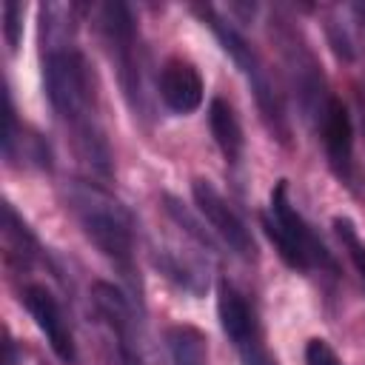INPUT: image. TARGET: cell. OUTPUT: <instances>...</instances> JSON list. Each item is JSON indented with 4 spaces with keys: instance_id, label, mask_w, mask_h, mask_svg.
Here are the masks:
<instances>
[{
    "instance_id": "cell-1",
    "label": "cell",
    "mask_w": 365,
    "mask_h": 365,
    "mask_svg": "<svg viewBox=\"0 0 365 365\" xmlns=\"http://www.w3.org/2000/svg\"><path fill=\"white\" fill-rule=\"evenodd\" d=\"M60 6H40V66L43 88L51 111L68 134L80 160L103 180H111V148L100 125L94 74L83 48L74 40V29L60 20Z\"/></svg>"
},
{
    "instance_id": "cell-2",
    "label": "cell",
    "mask_w": 365,
    "mask_h": 365,
    "mask_svg": "<svg viewBox=\"0 0 365 365\" xmlns=\"http://www.w3.org/2000/svg\"><path fill=\"white\" fill-rule=\"evenodd\" d=\"M63 194H66V205L74 214L86 240L117 268V274L131 285V291L140 294L143 282H140L137 262H134V217H131V211L97 182L68 180Z\"/></svg>"
},
{
    "instance_id": "cell-3",
    "label": "cell",
    "mask_w": 365,
    "mask_h": 365,
    "mask_svg": "<svg viewBox=\"0 0 365 365\" xmlns=\"http://www.w3.org/2000/svg\"><path fill=\"white\" fill-rule=\"evenodd\" d=\"M191 11L214 31V37H217V43L222 46V51L231 57V63L240 68V74H242L245 83L251 86L265 128H268L279 143H288V137H291L288 114H285V106H282L279 91L274 88L271 71L265 68V63H262V57L257 54V48L240 34V29H237L231 20L222 17V11H220L217 6H211V3H205V6H191Z\"/></svg>"
},
{
    "instance_id": "cell-4",
    "label": "cell",
    "mask_w": 365,
    "mask_h": 365,
    "mask_svg": "<svg viewBox=\"0 0 365 365\" xmlns=\"http://www.w3.org/2000/svg\"><path fill=\"white\" fill-rule=\"evenodd\" d=\"M262 228L268 240L274 242L277 254L282 257L285 265H291L299 274H308L314 268L339 274V265L334 254L325 248V242L317 237V231L308 225V220L294 208L288 197V180H279L271 188L268 211L262 214Z\"/></svg>"
},
{
    "instance_id": "cell-5",
    "label": "cell",
    "mask_w": 365,
    "mask_h": 365,
    "mask_svg": "<svg viewBox=\"0 0 365 365\" xmlns=\"http://www.w3.org/2000/svg\"><path fill=\"white\" fill-rule=\"evenodd\" d=\"M97 31L106 46V54L117 71V83L134 117L145 120L151 114L145 83H143V48H140V29L131 9L120 0H108L97 11Z\"/></svg>"
},
{
    "instance_id": "cell-6",
    "label": "cell",
    "mask_w": 365,
    "mask_h": 365,
    "mask_svg": "<svg viewBox=\"0 0 365 365\" xmlns=\"http://www.w3.org/2000/svg\"><path fill=\"white\" fill-rule=\"evenodd\" d=\"M91 305L100 322L108 328L117 365H151V356L145 348V331L128 294L114 282L97 279L91 285Z\"/></svg>"
},
{
    "instance_id": "cell-7",
    "label": "cell",
    "mask_w": 365,
    "mask_h": 365,
    "mask_svg": "<svg viewBox=\"0 0 365 365\" xmlns=\"http://www.w3.org/2000/svg\"><path fill=\"white\" fill-rule=\"evenodd\" d=\"M271 37L279 43V51H282V60L288 66V77H291V86L297 91V100L305 111V117L317 120L325 100L331 97L328 86H325V77H322V68L311 51V46L305 43L302 31L294 29L288 20L282 17H274L271 20Z\"/></svg>"
},
{
    "instance_id": "cell-8",
    "label": "cell",
    "mask_w": 365,
    "mask_h": 365,
    "mask_svg": "<svg viewBox=\"0 0 365 365\" xmlns=\"http://www.w3.org/2000/svg\"><path fill=\"white\" fill-rule=\"evenodd\" d=\"M217 317H220L222 334L234 345L242 365H277V359L271 356V351L265 345L262 325L257 319L254 305L225 277L217 282Z\"/></svg>"
},
{
    "instance_id": "cell-9",
    "label": "cell",
    "mask_w": 365,
    "mask_h": 365,
    "mask_svg": "<svg viewBox=\"0 0 365 365\" xmlns=\"http://www.w3.org/2000/svg\"><path fill=\"white\" fill-rule=\"evenodd\" d=\"M191 194H194V202H197L200 214L208 220V225L220 237V242L234 257H240L245 262H254L257 259V242H254L248 225L242 222V217L228 205V200L202 177L191 180Z\"/></svg>"
},
{
    "instance_id": "cell-10",
    "label": "cell",
    "mask_w": 365,
    "mask_h": 365,
    "mask_svg": "<svg viewBox=\"0 0 365 365\" xmlns=\"http://www.w3.org/2000/svg\"><path fill=\"white\" fill-rule=\"evenodd\" d=\"M20 302L29 311V317L34 319V325L40 328V334L46 336L48 348L57 354V359L74 362L77 359L74 336H71V328L66 322V314H63L57 297L40 282H26L20 291Z\"/></svg>"
},
{
    "instance_id": "cell-11",
    "label": "cell",
    "mask_w": 365,
    "mask_h": 365,
    "mask_svg": "<svg viewBox=\"0 0 365 365\" xmlns=\"http://www.w3.org/2000/svg\"><path fill=\"white\" fill-rule=\"evenodd\" d=\"M314 123L319 128V140L325 145V157H328L334 174L339 180L351 182V177H354V125H351V114H348L345 103L336 94H331Z\"/></svg>"
},
{
    "instance_id": "cell-12",
    "label": "cell",
    "mask_w": 365,
    "mask_h": 365,
    "mask_svg": "<svg viewBox=\"0 0 365 365\" xmlns=\"http://www.w3.org/2000/svg\"><path fill=\"white\" fill-rule=\"evenodd\" d=\"M157 91H160V100L168 111L174 114H191L200 108L202 103V91H205V83L197 71V66L180 54L168 57L163 66H160V74H157Z\"/></svg>"
},
{
    "instance_id": "cell-13",
    "label": "cell",
    "mask_w": 365,
    "mask_h": 365,
    "mask_svg": "<svg viewBox=\"0 0 365 365\" xmlns=\"http://www.w3.org/2000/svg\"><path fill=\"white\" fill-rule=\"evenodd\" d=\"M3 157L9 165L20 168H51V148L48 143L29 125H23L14 114L11 94L6 91V128H3Z\"/></svg>"
},
{
    "instance_id": "cell-14",
    "label": "cell",
    "mask_w": 365,
    "mask_h": 365,
    "mask_svg": "<svg viewBox=\"0 0 365 365\" xmlns=\"http://www.w3.org/2000/svg\"><path fill=\"white\" fill-rule=\"evenodd\" d=\"M151 262L160 268V274L165 279H171L177 288L194 294V297H202L205 288H208V268L205 262H200L197 257H188L182 254L180 248L174 245H151Z\"/></svg>"
},
{
    "instance_id": "cell-15",
    "label": "cell",
    "mask_w": 365,
    "mask_h": 365,
    "mask_svg": "<svg viewBox=\"0 0 365 365\" xmlns=\"http://www.w3.org/2000/svg\"><path fill=\"white\" fill-rule=\"evenodd\" d=\"M208 128H211V137L217 143V148L222 151L225 163L228 165H237L242 160V148H245V137H242V125L231 108L228 100L222 97H214L211 106H208Z\"/></svg>"
},
{
    "instance_id": "cell-16",
    "label": "cell",
    "mask_w": 365,
    "mask_h": 365,
    "mask_svg": "<svg viewBox=\"0 0 365 365\" xmlns=\"http://www.w3.org/2000/svg\"><path fill=\"white\" fill-rule=\"evenodd\" d=\"M165 345L174 365H208V339L197 325H171Z\"/></svg>"
},
{
    "instance_id": "cell-17",
    "label": "cell",
    "mask_w": 365,
    "mask_h": 365,
    "mask_svg": "<svg viewBox=\"0 0 365 365\" xmlns=\"http://www.w3.org/2000/svg\"><path fill=\"white\" fill-rule=\"evenodd\" d=\"M160 205H163V211L168 214V220H171L182 234H188V237H191V240H194L205 254H217V251H220V248H217V242H214V237H211V234L197 222V217L182 205V200H177L174 194H168V191H165V194H160Z\"/></svg>"
},
{
    "instance_id": "cell-18",
    "label": "cell",
    "mask_w": 365,
    "mask_h": 365,
    "mask_svg": "<svg viewBox=\"0 0 365 365\" xmlns=\"http://www.w3.org/2000/svg\"><path fill=\"white\" fill-rule=\"evenodd\" d=\"M334 231H336L342 248L348 251V257H351V262H354L359 279L365 282V242H362V237L356 234V225H354L348 217H334Z\"/></svg>"
},
{
    "instance_id": "cell-19",
    "label": "cell",
    "mask_w": 365,
    "mask_h": 365,
    "mask_svg": "<svg viewBox=\"0 0 365 365\" xmlns=\"http://www.w3.org/2000/svg\"><path fill=\"white\" fill-rule=\"evenodd\" d=\"M3 37L9 51L14 54L23 40V3H14V0L3 3Z\"/></svg>"
},
{
    "instance_id": "cell-20",
    "label": "cell",
    "mask_w": 365,
    "mask_h": 365,
    "mask_svg": "<svg viewBox=\"0 0 365 365\" xmlns=\"http://www.w3.org/2000/svg\"><path fill=\"white\" fill-rule=\"evenodd\" d=\"M305 365H342V362H339L336 351H334L325 339L314 336V339H308V345H305Z\"/></svg>"
},
{
    "instance_id": "cell-21",
    "label": "cell",
    "mask_w": 365,
    "mask_h": 365,
    "mask_svg": "<svg viewBox=\"0 0 365 365\" xmlns=\"http://www.w3.org/2000/svg\"><path fill=\"white\" fill-rule=\"evenodd\" d=\"M6 356H3V365H17V348H14V342L11 339H6Z\"/></svg>"
},
{
    "instance_id": "cell-22",
    "label": "cell",
    "mask_w": 365,
    "mask_h": 365,
    "mask_svg": "<svg viewBox=\"0 0 365 365\" xmlns=\"http://www.w3.org/2000/svg\"><path fill=\"white\" fill-rule=\"evenodd\" d=\"M362 125H365V114H362Z\"/></svg>"
}]
</instances>
